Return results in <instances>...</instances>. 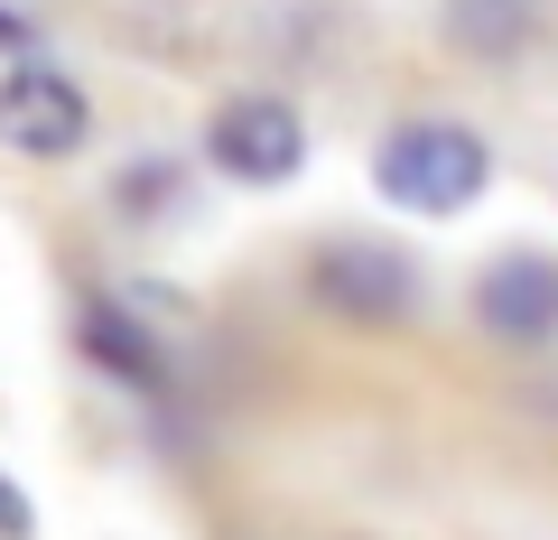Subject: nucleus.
<instances>
[{
    "instance_id": "f257e3e1",
    "label": "nucleus",
    "mask_w": 558,
    "mask_h": 540,
    "mask_svg": "<svg viewBox=\"0 0 558 540\" xmlns=\"http://www.w3.org/2000/svg\"><path fill=\"white\" fill-rule=\"evenodd\" d=\"M484 178H494V149L465 121H400L373 149V187L410 215H457V205L484 196Z\"/></svg>"
},
{
    "instance_id": "f03ea898",
    "label": "nucleus",
    "mask_w": 558,
    "mask_h": 540,
    "mask_svg": "<svg viewBox=\"0 0 558 540\" xmlns=\"http://www.w3.org/2000/svg\"><path fill=\"white\" fill-rule=\"evenodd\" d=\"M205 149L242 187H289L307 168V121H299V103H279V94H233L205 121Z\"/></svg>"
},
{
    "instance_id": "7ed1b4c3",
    "label": "nucleus",
    "mask_w": 558,
    "mask_h": 540,
    "mask_svg": "<svg viewBox=\"0 0 558 540\" xmlns=\"http://www.w3.org/2000/svg\"><path fill=\"white\" fill-rule=\"evenodd\" d=\"M307 299L354 317V326H391V317L418 308V271L400 252H381V242H326L307 261Z\"/></svg>"
},
{
    "instance_id": "20e7f679",
    "label": "nucleus",
    "mask_w": 558,
    "mask_h": 540,
    "mask_svg": "<svg viewBox=\"0 0 558 540\" xmlns=\"http://www.w3.org/2000/svg\"><path fill=\"white\" fill-rule=\"evenodd\" d=\"M84 131H94V103H84L75 75H57V65H20V75L0 84V141L28 149V159H65V149H84Z\"/></svg>"
},
{
    "instance_id": "39448f33",
    "label": "nucleus",
    "mask_w": 558,
    "mask_h": 540,
    "mask_svg": "<svg viewBox=\"0 0 558 540\" xmlns=\"http://www.w3.org/2000/svg\"><path fill=\"white\" fill-rule=\"evenodd\" d=\"M475 317L494 326L502 345H539L558 326V261L549 252H502L475 280Z\"/></svg>"
},
{
    "instance_id": "423d86ee",
    "label": "nucleus",
    "mask_w": 558,
    "mask_h": 540,
    "mask_svg": "<svg viewBox=\"0 0 558 540\" xmlns=\"http://www.w3.org/2000/svg\"><path fill=\"white\" fill-rule=\"evenodd\" d=\"M549 20V0H447V38L465 57H521Z\"/></svg>"
},
{
    "instance_id": "0eeeda50",
    "label": "nucleus",
    "mask_w": 558,
    "mask_h": 540,
    "mask_svg": "<svg viewBox=\"0 0 558 540\" xmlns=\"http://www.w3.org/2000/svg\"><path fill=\"white\" fill-rule=\"evenodd\" d=\"M84 345H94V355L112 363V373H131V382H149V373H159V363L140 355V336H131V326L112 317V308H94V317H84Z\"/></svg>"
},
{
    "instance_id": "6e6552de",
    "label": "nucleus",
    "mask_w": 558,
    "mask_h": 540,
    "mask_svg": "<svg viewBox=\"0 0 558 540\" xmlns=\"http://www.w3.org/2000/svg\"><path fill=\"white\" fill-rule=\"evenodd\" d=\"M0 540H28V503L10 494V476H0Z\"/></svg>"
}]
</instances>
